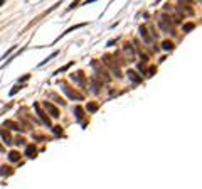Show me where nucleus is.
Returning <instances> with one entry per match:
<instances>
[{
    "instance_id": "5",
    "label": "nucleus",
    "mask_w": 202,
    "mask_h": 189,
    "mask_svg": "<svg viewBox=\"0 0 202 189\" xmlns=\"http://www.w3.org/2000/svg\"><path fill=\"white\" fill-rule=\"evenodd\" d=\"M140 36H142V37L145 39V42H147V44H150V37H148L147 29H145V27H140Z\"/></svg>"
},
{
    "instance_id": "8",
    "label": "nucleus",
    "mask_w": 202,
    "mask_h": 189,
    "mask_svg": "<svg viewBox=\"0 0 202 189\" xmlns=\"http://www.w3.org/2000/svg\"><path fill=\"white\" fill-rule=\"evenodd\" d=\"M25 154H27L29 157H34V155H36V147L29 145V147H27V150H25Z\"/></svg>"
},
{
    "instance_id": "2",
    "label": "nucleus",
    "mask_w": 202,
    "mask_h": 189,
    "mask_svg": "<svg viewBox=\"0 0 202 189\" xmlns=\"http://www.w3.org/2000/svg\"><path fill=\"white\" fill-rule=\"evenodd\" d=\"M44 108H46L49 113L52 115L54 118H57V116H59V112H57V108H56L54 105H51V103H47V101H46V103H44Z\"/></svg>"
},
{
    "instance_id": "9",
    "label": "nucleus",
    "mask_w": 202,
    "mask_h": 189,
    "mask_svg": "<svg viewBox=\"0 0 202 189\" xmlns=\"http://www.w3.org/2000/svg\"><path fill=\"white\" fill-rule=\"evenodd\" d=\"M74 113H76V116H77V120H81V116H83V108H74Z\"/></svg>"
},
{
    "instance_id": "11",
    "label": "nucleus",
    "mask_w": 202,
    "mask_h": 189,
    "mask_svg": "<svg viewBox=\"0 0 202 189\" xmlns=\"http://www.w3.org/2000/svg\"><path fill=\"white\" fill-rule=\"evenodd\" d=\"M162 47H164V49H168V51H170V49H172V47H174V46H172V44H170V42H168V41H165V42H164V44H162Z\"/></svg>"
},
{
    "instance_id": "14",
    "label": "nucleus",
    "mask_w": 202,
    "mask_h": 189,
    "mask_svg": "<svg viewBox=\"0 0 202 189\" xmlns=\"http://www.w3.org/2000/svg\"><path fill=\"white\" fill-rule=\"evenodd\" d=\"M0 152H3V147H2V145H0Z\"/></svg>"
},
{
    "instance_id": "6",
    "label": "nucleus",
    "mask_w": 202,
    "mask_h": 189,
    "mask_svg": "<svg viewBox=\"0 0 202 189\" xmlns=\"http://www.w3.org/2000/svg\"><path fill=\"white\" fill-rule=\"evenodd\" d=\"M0 135H2V138H3V142H7V144H12V138H10L9 132H3V130H0Z\"/></svg>"
},
{
    "instance_id": "4",
    "label": "nucleus",
    "mask_w": 202,
    "mask_h": 189,
    "mask_svg": "<svg viewBox=\"0 0 202 189\" xmlns=\"http://www.w3.org/2000/svg\"><path fill=\"white\" fill-rule=\"evenodd\" d=\"M128 78L133 81V83H140V81H142V78H140V76H136L133 71H131V69H128Z\"/></svg>"
},
{
    "instance_id": "13",
    "label": "nucleus",
    "mask_w": 202,
    "mask_h": 189,
    "mask_svg": "<svg viewBox=\"0 0 202 189\" xmlns=\"http://www.w3.org/2000/svg\"><path fill=\"white\" fill-rule=\"evenodd\" d=\"M192 27H194V24H187V25H184V31H185V32H189Z\"/></svg>"
},
{
    "instance_id": "3",
    "label": "nucleus",
    "mask_w": 202,
    "mask_h": 189,
    "mask_svg": "<svg viewBox=\"0 0 202 189\" xmlns=\"http://www.w3.org/2000/svg\"><path fill=\"white\" fill-rule=\"evenodd\" d=\"M34 106H36V112H37V115H39V116H40V118H42V122H44V123H46V125H51V122H49V118H47V115L44 113V112H42V110H40V108H39V105H34Z\"/></svg>"
},
{
    "instance_id": "10",
    "label": "nucleus",
    "mask_w": 202,
    "mask_h": 189,
    "mask_svg": "<svg viewBox=\"0 0 202 189\" xmlns=\"http://www.w3.org/2000/svg\"><path fill=\"white\" fill-rule=\"evenodd\" d=\"M96 108H98L96 103H88V110H89V112H96Z\"/></svg>"
},
{
    "instance_id": "1",
    "label": "nucleus",
    "mask_w": 202,
    "mask_h": 189,
    "mask_svg": "<svg viewBox=\"0 0 202 189\" xmlns=\"http://www.w3.org/2000/svg\"><path fill=\"white\" fill-rule=\"evenodd\" d=\"M61 88H62V91L68 94L71 100H83V96H81L79 93H76V91H73V90H71L68 85H64V83H62V85H61Z\"/></svg>"
},
{
    "instance_id": "12",
    "label": "nucleus",
    "mask_w": 202,
    "mask_h": 189,
    "mask_svg": "<svg viewBox=\"0 0 202 189\" xmlns=\"http://www.w3.org/2000/svg\"><path fill=\"white\" fill-rule=\"evenodd\" d=\"M0 174H2V176H5V174H10V169H9V167H2V169H0Z\"/></svg>"
},
{
    "instance_id": "7",
    "label": "nucleus",
    "mask_w": 202,
    "mask_h": 189,
    "mask_svg": "<svg viewBox=\"0 0 202 189\" xmlns=\"http://www.w3.org/2000/svg\"><path fill=\"white\" fill-rule=\"evenodd\" d=\"M9 159H10L12 162H15V160L20 159V154H19V152H10V154H9Z\"/></svg>"
}]
</instances>
